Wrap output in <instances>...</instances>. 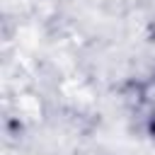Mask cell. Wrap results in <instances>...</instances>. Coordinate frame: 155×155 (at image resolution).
Masks as SVG:
<instances>
[{
    "mask_svg": "<svg viewBox=\"0 0 155 155\" xmlns=\"http://www.w3.org/2000/svg\"><path fill=\"white\" fill-rule=\"evenodd\" d=\"M136 109H138V114L150 126H155V80H150V82H145V85L138 87Z\"/></svg>",
    "mask_w": 155,
    "mask_h": 155,
    "instance_id": "1",
    "label": "cell"
}]
</instances>
